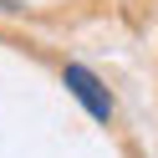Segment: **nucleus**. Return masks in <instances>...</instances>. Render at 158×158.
<instances>
[{"mask_svg":"<svg viewBox=\"0 0 158 158\" xmlns=\"http://www.w3.org/2000/svg\"><path fill=\"white\" fill-rule=\"evenodd\" d=\"M61 82L72 87V97H77V102H82L87 112L97 117V123H107V117H112V97H107V87L97 82L87 66H66V72H61Z\"/></svg>","mask_w":158,"mask_h":158,"instance_id":"f257e3e1","label":"nucleus"}]
</instances>
